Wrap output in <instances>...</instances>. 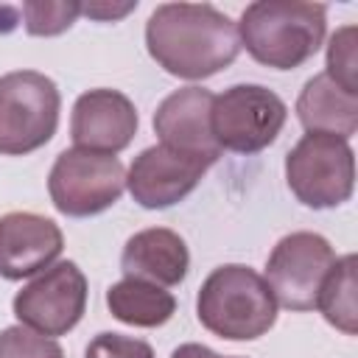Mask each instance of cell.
<instances>
[{
	"instance_id": "cell-9",
	"label": "cell",
	"mask_w": 358,
	"mask_h": 358,
	"mask_svg": "<svg viewBox=\"0 0 358 358\" xmlns=\"http://www.w3.org/2000/svg\"><path fill=\"white\" fill-rule=\"evenodd\" d=\"M11 308L20 324L50 338L64 336L87 310V277L73 260H59L25 282Z\"/></svg>"
},
{
	"instance_id": "cell-19",
	"label": "cell",
	"mask_w": 358,
	"mask_h": 358,
	"mask_svg": "<svg viewBox=\"0 0 358 358\" xmlns=\"http://www.w3.org/2000/svg\"><path fill=\"white\" fill-rule=\"evenodd\" d=\"M0 358H64V350L50 336L25 324H11L0 330Z\"/></svg>"
},
{
	"instance_id": "cell-22",
	"label": "cell",
	"mask_w": 358,
	"mask_h": 358,
	"mask_svg": "<svg viewBox=\"0 0 358 358\" xmlns=\"http://www.w3.org/2000/svg\"><path fill=\"white\" fill-rule=\"evenodd\" d=\"M137 3H123V6H106V3H90V6H81V14L92 17V20H120L126 17L129 11H134Z\"/></svg>"
},
{
	"instance_id": "cell-1",
	"label": "cell",
	"mask_w": 358,
	"mask_h": 358,
	"mask_svg": "<svg viewBox=\"0 0 358 358\" xmlns=\"http://www.w3.org/2000/svg\"><path fill=\"white\" fill-rule=\"evenodd\" d=\"M145 50L168 76L201 81L238 59L241 39L235 22L210 3H162L145 22Z\"/></svg>"
},
{
	"instance_id": "cell-4",
	"label": "cell",
	"mask_w": 358,
	"mask_h": 358,
	"mask_svg": "<svg viewBox=\"0 0 358 358\" xmlns=\"http://www.w3.org/2000/svg\"><path fill=\"white\" fill-rule=\"evenodd\" d=\"M62 95L53 78L36 70L0 76V154L22 157L56 134Z\"/></svg>"
},
{
	"instance_id": "cell-5",
	"label": "cell",
	"mask_w": 358,
	"mask_h": 358,
	"mask_svg": "<svg viewBox=\"0 0 358 358\" xmlns=\"http://www.w3.org/2000/svg\"><path fill=\"white\" fill-rule=\"evenodd\" d=\"M285 182L299 204L330 210L350 201L355 190V154L350 140L305 134L285 154Z\"/></svg>"
},
{
	"instance_id": "cell-8",
	"label": "cell",
	"mask_w": 358,
	"mask_h": 358,
	"mask_svg": "<svg viewBox=\"0 0 358 358\" xmlns=\"http://www.w3.org/2000/svg\"><path fill=\"white\" fill-rule=\"evenodd\" d=\"M336 263L330 241L319 232H291L277 241L266 260V282L285 310L305 313L316 308L319 291Z\"/></svg>"
},
{
	"instance_id": "cell-21",
	"label": "cell",
	"mask_w": 358,
	"mask_h": 358,
	"mask_svg": "<svg viewBox=\"0 0 358 358\" xmlns=\"http://www.w3.org/2000/svg\"><path fill=\"white\" fill-rule=\"evenodd\" d=\"M84 358H154V350L148 341L123 336V333H98L87 350Z\"/></svg>"
},
{
	"instance_id": "cell-10",
	"label": "cell",
	"mask_w": 358,
	"mask_h": 358,
	"mask_svg": "<svg viewBox=\"0 0 358 358\" xmlns=\"http://www.w3.org/2000/svg\"><path fill=\"white\" fill-rule=\"evenodd\" d=\"M213 162L168 145L143 148L126 171V190L145 210H165L196 190Z\"/></svg>"
},
{
	"instance_id": "cell-17",
	"label": "cell",
	"mask_w": 358,
	"mask_h": 358,
	"mask_svg": "<svg viewBox=\"0 0 358 358\" xmlns=\"http://www.w3.org/2000/svg\"><path fill=\"white\" fill-rule=\"evenodd\" d=\"M316 310H322V316L341 330L344 336H355L358 333V308H355V255H344L336 257L319 299H316Z\"/></svg>"
},
{
	"instance_id": "cell-12",
	"label": "cell",
	"mask_w": 358,
	"mask_h": 358,
	"mask_svg": "<svg viewBox=\"0 0 358 358\" xmlns=\"http://www.w3.org/2000/svg\"><path fill=\"white\" fill-rule=\"evenodd\" d=\"M64 249V235L56 221L36 213L0 215V277L22 280L34 277L56 263Z\"/></svg>"
},
{
	"instance_id": "cell-2",
	"label": "cell",
	"mask_w": 358,
	"mask_h": 358,
	"mask_svg": "<svg viewBox=\"0 0 358 358\" xmlns=\"http://www.w3.org/2000/svg\"><path fill=\"white\" fill-rule=\"evenodd\" d=\"M241 48L271 70H296L322 48L327 34V8L302 0L249 3L235 22Z\"/></svg>"
},
{
	"instance_id": "cell-6",
	"label": "cell",
	"mask_w": 358,
	"mask_h": 358,
	"mask_svg": "<svg viewBox=\"0 0 358 358\" xmlns=\"http://www.w3.org/2000/svg\"><path fill=\"white\" fill-rule=\"evenodd\" d=\"M126 190V168L115 154L64 148L50 173L48 193L67 218H90L109 210Z\"/></svg>"
},
{
	"instance_id": "cell-7",
	"label": "cell",
	"mask_w": 358,
	"mask_h": 358,
	"mask_svg": "<svg viewBox=\"0 0 358 358\" xmlns=\"http://www.w3.org/2000/svg\"><path fill=\"white\" fill-rule=\"evenodd\" d=\"M288 117L285 101L263 84H235L215 95L210 131L221 151L257 154L268 148Z\"/></svg>"
},
{
	"instance_id": "cell-16",
	"label": "cell",
	"mask_w": 358,
	"mask_h": 358,
	"mask_svg": "<svg viewBox=\"0 0 358 358\" xmlns=\"http://www.w3.org/2000/svg\"><path fill=\"white\" fill-rule=\"evenodd\" d=\"M109 313L131 327H159L176 313V296L154 282L123 277L106 288Z\"/></svg>"
},
{
	"instance_id": "cell-15",
	"label": "cell",
	"mask_w": 358,
	"mask_h": 358,
	"mask_svg": "<svg viewBox=\"0 0 358 358\" xmlns=\"http://www.w3.org/2000/svg\"><path fill=\"white\" fill-rule=\"evenodd\" d=\"M296 117L308 134L350 140L358 129V92L338 87L327 73H316L296 98Z\"/></svg>"
},
{
	"instance_id": "cell-11",
	"label": "cell",
	"mask_w": 358,
	"mask_h": 358,
	"mask_svg": "<svg viewBox=\"0 0 358 358\" xmlns=\"http://www.w3.org/2000/svg\"><path fill=\"white\" fill-rule=\"evenodd\" d=\"M137 109L134 103L109 87L87 90L76 98L70 115V137L76 148L117 154L131 145L137 134Z\"/></svg>"
},
{
	"instance_id": "cell-3",
	"label": "cell",
	"mask_w": 358,
	"mask_h": 358,
	"mask_svg": "<svg viewBox=\"0 0 358 358\" xmlns=\"http://www.w3.org/2000/svg\"><path fill=\"white\" fill-rule=\"evenodd\" d=\"M196 316L204 330L227 341H255L277 322V299L255 268L227 263L207 274L196 296Z\"/></svg>"
},
{
	"instance_id": "cell-13",
	"label": "cell",
	"mask_w": 358,
	"mask_h": 358,
	"mask_svg": "<svg viewBox=\"0 0 358 358\" xmlns=\"http://www.w3.org/2000/svg\"><path fill=\"white\" fill-rule=\"evenodd\" d=\"M213 101L215 95L204 87H182L162 98L154 112V131L159 143L173 151L215 162L221 157V148L215 145L210 131Z\"/></svg>"
},
{
	"instance_id": "cell-23",
	"label": "cell",
	"mask_w": 358,
	"mask_h": 358,
	"mask_svg": "<svg viewBox=\"0 0 358 358\" xmlns=\"http://www.w3.org/2000/svg\"><path fill=\"white\" fill-rule=\"evenodd\" d=\"M213 350L210 347H204V344H179L173 352H171V358H207Z\"/></svg>"
},
{
	"instance_id": "cell-24",
	"label": "cell",
	"mask_w": 358,
	"mask_h": 358,
	"mask_svg": "<svg viewBox=\"0 0 358 358\" xmlns=\"http://www.w3.org/2000/svg\"><path fill=\"white\" fill-rule=\"evenodd\" d=\"M207 358H238V355H218V352H210Z\"/></svg>"
},
{
	"instance_id": "cell-18",
	"label": "cell",
	"mask_w": 358,
	"mask_h": 358,
	"mask_svg": "<svg viewBox=\"0 0 358 358\" xmlns=\"http://www.w3.org/2000/svg\"><path fill=\"white\" fill-rule=\"evenodd\" d=\"M22 20H25V31L31 36H56L62 31H67L78 14H81V3H45V0H31L22 3Z\"/></svg>"
},
{
	"instance_id": "cell-14",
	"label": "cell",
	"mask_w": 358,
	"mask_h": 358,
	"mask_svg": "<svg viewBox=\"0 0 358 358\" xmlns=\"http://www.w3.org/2000/svg\"><path fill=\"white\" fill-rule=\"evenodd\" d=\"M190 252L179 232L165 227H151L134 232L120 255V271L131 280L154 282L159 288L179 285L187 277Z\"/></svg>"
},
{
	"instance_id": "cell-20",
	"label": "cell",
	"mask_w": 358,
	"mask_h": 358,
	"mask_svg": "<svg viewBox=\"0 0 358 358\" xmlns=\"http://www.w3.org/2000/svg\"><path fill=\"white\" fill-rule=\"evenodd\" d=\"M355 25H344L338 28L333 36H330V45H327V76L350 90V92H358V81H355Z\"/></svg>"
}]
</instances>
